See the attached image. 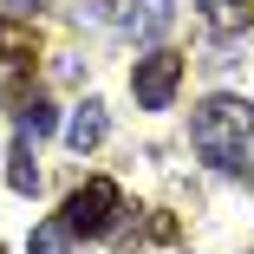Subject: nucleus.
Segmentation results:
<instances>
[{
	"label": "nucleus",
	"instance_id": "1",
	"mask_svg": "<svg viewBox=\"0 0 254 254\" xmlns=\"http://www.w3.org/2000/svg\"><path fill=\"white\" fill-rule=\"evenodd\" d=\"M248 137H254V105H248V98H235V91H215L209 105L189 118V143H195V157L215 163V170H241Z\"/></svg>",
	"mask_w": 254,
	"mask_h": 254
},
{
	"label": "nucleus",
	"instance_id": "2",
	"mask_svg": "<svg viewBox=\"0 0 254 254\" xmlns=\"http://www.w3.org/2000/svg\"><path fill=\"white\" fill-rule=\"evenodd\" d=\"M118 215H124V189H118L111 176L78 183V189L65 195V209H59L65 235H111V228H118Z\"/></svg>",
	"mask_w": 254,
	"mask_h": 254
},
{
	"label": "nucleus",
	"instance_id": "3",
	"mask_svg": "<svg viewBox=\"0 0 254 254\" xmlns=\"http://www.w3.org/2000/svg\"><path fill=\"white\" fill-rule=\"evenodd\" d=\"M176 85H183V53H170V46H157V53H143L130 65V91H137L143 111H170Z\"/></svg>",
	"mask_w": 254,
	"mask_h": 254
},
{
	"label": "nucleus",
	"instance_id": "4",
	"mask_svg": "<svg viewBox=\"0 0 254 254\" xmlns=\"http://www.w3.org/2000/svg\"><path fill=\"white\" fill-rule=\"evenodd\" d=\"M0 59H7L13 72H26V65L39 59V33H33L26 20H13V13H0Z\"/></svg>",
	"mask_w": 254,
	"mask_h": 254
},
{
	"label": "nucleus",
	"instance_id": "5",
	"mask_svg": "<svg viewBox=\"0 0 254 254\" xmlns=\"http://www.w3.org/2000/svg\"><path fill=\"white\" fill-rule=\"evenodd\" d=\"M105 130H111L105 105H98V98H85V105L72 111V124H65V143H72L78 157H85V150H98V143H105Z\"/></svg>",
	"mask_w": 254,
	"mask_h": 254
},
{
	"label": "nucleus",
	"instance_id": "6",
	"mask_svg": "<svg viewBox=\"0 0 254 254\" xmlns=\"http://www.w3.org/2000/svg\"><path fill=\"white\" fill-rule=\"evenodd\" d=\"M248 13H254L248 0H202V20H209V33H215V39L241 33V26H248Z\"/></svg>",
	"mask_w": 254,
	"mask_h": 254
},
{
	"label": "nucleus",
	"instance_id": "7",
	"mask_svg": "<svg viewBox=\"0 0 254 254\" xmlns=\"http://www.w3.org/2000/svg\"><path fill=\"white\" fill-rule=\"evenodd\" d=\"M53 124H59V111L46 105V98H20V143L33 150L39 137H53Z\"/></svg>",
	"mask_w": 254,
	"mask_h": 254
},
{
	"label": "nucleus",
	"instance_id": "8",
	"mask_svg": "<svg viewBox=\"0 0 254 254\" xmlns=\"http://www.w3.org/2000/svg\"><path fill=\"white\" fill-rule=\"evenodd\" d=\"M183 241V228H176V215H150V228H143V241H130L137 254H163V248H176Z\"/></svg>",
	"mask_w": 254,
	"mask_h": 254
},
{
	"label": "nucleus",
	"instance_id": "9",
	"mask_svg": "<svg viewBox=\"0 0 254 254\" xmlns=\"http://www.w3.org/2000/svg\"><path fill=\"white\" fill-rule=\"evenodd\" d=\"M7 189L13 195H33L39 189V170H33V150L26 143H13V157H7Z\"/></svg>",
	"mask_w": 254,
	"mask_h": 254
},
{
	"label": "nucleus",
	"instance_id": "10",
	"mask_svg": "<svg viewBox=\"0 0 254 254\" xmlns=\"http://www.w3.org/2000/svg\"><path fill=\"white\" fill-rule=\"evenodd\" d=\"M26 248H33V254H72V235H65V222H39Z\"/></svg>",
	"mask_w": 254,
	"mask_h": 254
}]
</instances>
